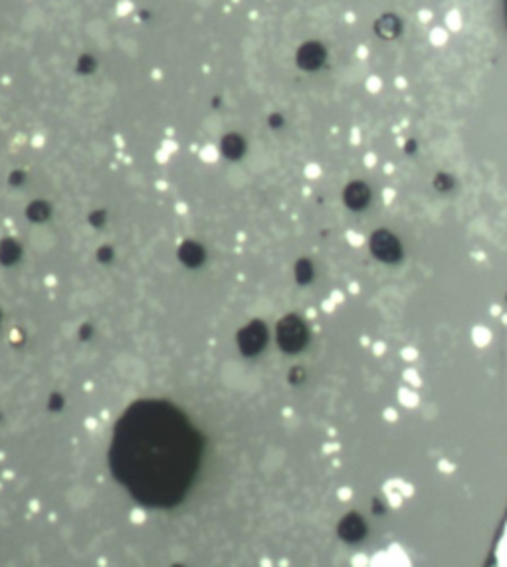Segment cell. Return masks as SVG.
Listing matches in <instances>:
<instances>
[{
	"label": "cell",
	"instance_id": "3",
	"mask_svg": "<svg viewBox=\"0 0 507 567\" xmlns=\"http://www.w3.org/2000/svg\"><path fill=\"white\" fill-rule=\"evenodd\" d=\"M372 567H413L408 562V557L398 547H389V550L380 552L375 560H372Z\"/></svg>",
	"mask_w": 507,
	"mask_h": 567
},
{
	"label": "cell",
	"instance_id": "1",
	"mask_svg": "<svg viewBox=\"0 0 507 567\" xmlns=\"http://www.w3.org/2000/svg\"><path fill=\"white\" fill-rule=\"evenodd\" d=\"M369 246H371L372 258H375V261L382 266H395L403 261V256H405L403 240H400L389 228L375 230L369 240Z\"/></svg>",
	"mask_w": 507,
	"mask_h": 567
},
{
	"label": "cell",
	"instance_id": "2",
	"mask_svg": "<svg viewBox=\"0 0 507 567\" xmlns=\"http://www.w3.org/2000/svg\"><path fill=\"white\" fill-rule=\"evenodd\" d=\"M405 22L403 18L395 13H385L379 21L375 22V32L382 40H397V38L403 34Z\"/></svg>",
	"mask_w": 507,
	"mask_h": 567
},
{
	"label": "cell",
	"instance_id": "4",
	"mask_svg": "<svg viewBox=\"0 0 507 567\" xmlns=\"http://www.w3.org/2000/svg\"><path fill=\"white\" fill-rule=\"evenodd\" d=\"M372 199V193L371 189L365 185V182H355V185L351 187V207L355 208H365Z\"/></svg>",
	"mask_w": 507,
	"mask_h": 567
}]
</instances>
